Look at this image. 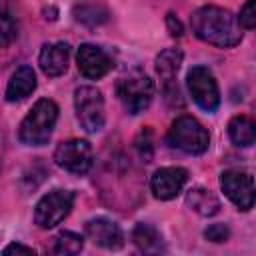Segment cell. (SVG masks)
<instances>
[{
	"label": "cell",
	"mask_w": 256,
	"mask_h": 256,
	"mask_svg": "<svg viewBox=\"0 0 256 256\" xmlns=\"http://www.w3.org/2000/svg\"><path fill=\"white\" fill-rule=\"evenodd\" d=\"M228 136L232 140V144L236 146H242V148H248L254 144L256 140V124L250 116H234L230 122H228Z\"/></svg>",
	"instance_id": "cell-17"
},
{
	"label": "cell",
	"mask_w": 256,
	"mask_h": 256,
	"mask_svg": "<svg viewBox=\"0 0 256 256\" xmlns=\"http://www.w3.org/2000/svg\"><path fill=\"white\" fill-rule=\"evenodd\" d=\"M136 150H138V154H140V158L144 160V162H150V158H152V132L148 130V128H144L138 136H136Z\"/></svg>",
	"instance_id": "cell-22"
},
{
	"label": "cell",
	"mask_w": 256,
	"mask_h": 256,
	"mask_svg": "<svg viewBox=\"0 0 256 256\" xmlns=\"http://www.w3.org/2000/svg\"><path fill=\"white\" fill-rule=\"evenodd\" d=\"M204 238L210 240V242H226L230 238V228L222 222H216V224H210L206 230H204Z\"/></svg>",
	"instance_id": "cell-23"
},
{
	"label": "cell",
	"mask_w": 256,
	"mask_h": 256,
	"mask_svg": "<svg viewBox=\"0 0 256 256\" xmlns=\"http://www.w3.org/2000/svg\"><path fill=\"white\" fill-rule=\"evenodd\" d=\"M36 88V74L30 66H20L8 80L6 86V100L8 102H20L26 96H30Z\"/></svg>",
	"instance_id": "cell-15"
},
{
	"label": "cell",
	"mask_w": 256,
	"mask_h": 256,
	"mask_svg": "<svg viewBox=\"0 0 256 256\" xmlns=\"http://www.w3.org/2000/svg\"><path fill=\"white\" fill-rule=\"evenodd\" d=\"M84 232H86L88 240H92L96 246L106 248V250H118L124 244V234H122L120 226L104 216L90 218L84 226Z\"/></svg>",
	"instance_id": "cell-13"
},
{
	"label": "cell",
	"mask_w": 256,
	"mask_h": 256,
	"mask_svg": "<svg viewBox=\"0 0 256 256\" xmlns=\"http://www.w3.org/2000/svg\"><path fill=\"white\" fill-rule=\"evenodd\" d=\"M74 112H76V120L86 132L90 134L100 132L106 120L104 98L100 90L94 86H78L74 90Z\"/></svg>",
	"instance_id": "cell-5"
},
{
	"label": "cell",
	"mask_w": 256,
	"mask_h": 256,
	"mask_svg": "<svg viewBox=\"0 0 256 256\" xmlns=\"http://www.w3.org/2000/svg\"><path fill=\"white\" fill-rule=\"evenodd\" d=\"M220 186L228 200L242 212L254 206V180L248 172L238 168H228L220 174Z\"/></svg>",
	"instance_id": "cell-10"
},
{
	"label": "cell",
	"mask_w": 256,
	"mask_h": 256,
	"mask_svg": "<svg viewBox=\"0 0 256 256\" xmlns=\"http://www.w3.org/2000/svg\"><path fill=\"white\" fill-rule=\"evenodd\" d=\"M132 242L144 254H160V252H164L162 234L152 224L138 222L134 226V230H132Z\"/></svg>",
	"instance_id": "cell-16"
},
{
	"label": "cell",
	"mask_w": 256,
	"mask_h": 256,
	"mask_svg": "<svg viewBox=\"0 0 256 256\" xmlns=\"http://www.w3.org/2000/svg\"><path fill=\"white\" fill-rule=\"evenodd\" d=\"M8 4H10V0H0V12H6Z\"/></svg>",
	"instance_id": "cell-27"
},
{
	"label": "cell",
	"mask_w": 256,
	"mask_h": 256,
	"mask_svg": "<svg viewBox=\"0 0 256 256\" xmlns=\"http://www.w3.org/2000/svg\"><path fill=\"white\" fill-rule=\"evenodd\" d=\"M186 86L192 100L204 110L214 112L220 106V90L214 74L206 66H192L186 76Z\"/></svg>",
	"instance_id": "cell-7"
},
{
	"label": "cell",
	"mask_w": 256,
	"mask_h": 256,
	"mask_svg": "<svg viewBox=\"0 0 256 256\" xmlns=\"http://www.w3.org/2000/svg\"><path fill=\"white\" fill-rule=\"evenodd\" d=\"M166 24H168V30H170V34L172 36H182V24H180V20L174 16V14H168L166 16Z\"/></svg>",
	"instance_id": "cell-26"
},
{
	"label": "cell",
	"mask_w": 256,
	"mask_h": 256,
	"mask_svg": "<svg viewBox=\"0 0 256 256\" xmlns=\"http://www.w3.org/2000/svg\"><path fill=\"white\" fill-rule=\"evenodd\" d=\"M54 162L72 174H86L94 162L92 146L80 138L64 140L54 150Z\"/></svg>",
	"instance_id": "cell-9"
},
{
	"label": "cell",
	"mask_w": 256,
	"mask_h": 256,
	"mask_svg": "<svg viewBox=\"0 0 256 256\" xmlns=\"http://www.w3.org/2000/svg\"><path fill=\"white\" fill-rule=\"evenodd\" d=\"M116 94L128 114L144 112L154 96V82L142 70H132L116 82Z\"/></svg>",
	"instance_id": "cell-3"
},
{
	"label": "cell",
	"mask_w": 256,
	"mask_h": 256,
	"mask_svg": "<svg viewBox=\"0 0 256 256\" xmlns=\"http://www.w3.org/2000/svg\"><path fill=\"white\" fill-rule=\"evenodd\" d=\"M68 60H70V46L66 42H50L44 44L38 56V64L42 72L50 78L62 76L68 70Z\"/></svg>",
	"instance_id": "cell-14"
},
{
	"label": "cell",
	"mask_w": 256,
	"mask_h": 256,
	"mask_svg": "<svg viewBox=\"0 0 256 256\" xmlns=\"http://www.w3.org/2000/svg\"><path fill=\"white\" fill-rule=\"evenodd\" d=\"M238 24L246 30H252L256 26V12H254V0H246V4L240 10V16L236 18Z\"/></svg>",
	"instance_id": "cell-24"
},
{
	"label": "cell",
	"mask_w": 256,
	"mask_h": 256,
	"mask_svg": "<svg viewBox=\"0 0 256 256\" xmlns=\"http://www.w3.org/2000/svg\"><path fill=\"white\" fill-rule=\"evenodd\" d=\"M56 120H58L56 102L48 98H40L20 122V128H18L20 142L26 146H44L52 136Z\"/></svg>",
	"instance_id": "cell-2"
},
{
	"label": "cell",
	"mask_w": 256,
	"mask_h": 256,
	"mask_svg": "<svg viewBox=\"0 0 256 256\" xmlns=\"http://www.w3.org/2000/svg\"><path fill=\"white\" fill-rule=\"evenodd\" d=\"M74 18L86 26H98L108 20V10L96 2H82L74 6Z\"/></svg>",
	"instance_id": "cell-19"
},
{
	"label": "cell",
	"mask_w": 256,
	"mask_h": 256,
	"mask_svg": "<svg viewBox=\"0 0 256 256\" xmlns=\"http://www.w3.org/2000/svg\"><path fill=\"white\" fill-rule=\"evenodd\" d=\"M18 38V24L8 12H0V48L10 46Z\"/></svg>",
	"instance_id": "cell-21"
},
{
	"label": "cell",
	"mask_w": 256,
	"mask_h": 256,
	"mask_svg": "<svg viewBox=\"0 0 256 256\" xmlns=\"http://www.w3.org/2000/svg\"><path fill=\"white\" fill-rule=\"evenodd\" d=\"M54 244H52V252L54 254H60V256H68V254H78L84 246V238L76 232H70V230H64L60 232L58 236L52 238Z\"/></svg>",
	"instance_id": "cell-20"
},
{
	"label": "cell",
	"mask_w": 256,
	"mask_h": 256,
	"mask_svg": "<svg viewBox=\"0 0 256 256\" xmlns=\"http://www.w3.org/2000/svg\"><path fill=\"white\" fill-rule=\"evenodd\" d=\"M186 182H188L186 168L164 166V168H158L150 176V190L158 200H172L182 192Z\"/></svg>",
	"instance_id": "cell-11"
},
{
	"label": "cell",
	"mask_w": 256,
	"mask_h": 256,
	"mask_svg": "<svg viewBox=\"0 0 256 256\" xmlns=\"http://www.w3.org/2000/svg\"><path fill=\"white\" fill-rule=\"evenodd\" d=\"M72 206H74L72 190H64V188L50 190L48 194H44L38 200V204L34 208V222L44 230L54 228L70 214Z\"/></svg>",
	"instance_id": "cell-6"
},
{
	"label": "cell",
	"mask_w": 256,
	"mask_h": 256,
	"mask_svg": "<svg viewBox=\"0 0 256 256\" xmlns=\"http://www.w3.org/2000/svg\"><path fill=\"white\" fill-rule=\"evenodd\" d=\"M190 26L200 40L218 48H232L242 40V30L236 16L220 6H200L192 12Z\"/></svg>",
	"instance_id": "cell-1"
},
{
	"label": "cell",
	"mask_w": 256,
	"mask_h": 256,
	"mask_svg": "<svg viewBox=\"0 0 256 256\" xmlns=\"http://www.w3.org/2000/svg\"><path fill=\"white\" fill-rule=\"evenodd\" d=\"M182 58H184V54L178 48H166L156 56V72L162 80V94L170 106H182L184 104L182 94H180V86L176 82V72L182 64Z\"/></svg>",
	"instance_id": "cell-8"
},
{
	"label": "cell",
	"mask_w": 256,
	"mask_h": 256,
	"mask_svg": "<svg viewBox=\"0 0 256 256\" xmlns=\"http://www.w3.org/2000/svg\"><path fill=\"white\" fill-rule=\"evenodd\" d=\"M186 204L190 206V210L198 212L200 216H214L220 212V200L216 198V194L200 186L192 188L186 194Z\"/></svg>",
	"instance_id": "cell-18"
},
{
	"label": "cell",
	"mask_w": 256,
	"mask_h": 256,
	"mask_svg": "<svg viewBox=\"0 0 256 256\" xmlns=\"http://www.w3.org/2000/svg\"><path fill=\"white\" fill-rule=\"evenodd\" d=\"M2 252H4V254H36V250H32L30 246H24V244H16V242L8 244V246H6Z\"/></svg>",
	"instance_id": "cell-25"
},
{
	"label": "cell",
	"mask_w": 256,
	"mask_h": 256,
	"mask_svg": "<svg viewBox=\"0 0 256 256\" xmlns=\"http://www.w3.org/2000/svg\"><path fill=\"white\" fill-rule=\"evenodd\" d=\"M168 144L186 154H204L210 144L208 130L192 116H178L168 130Z\"/></svg>",
	"instance_id": "cell-4"
},
{
	"label": "cell",
	"mask_w": 256,
	"mask_h": 256,
	"mask_svg": "<svg viewBox=\"0 0 256 256\" xmlns=\"http://www.w3.org/2000/svg\"><path fill=\"white\" fill-rule=\"evenodd\" d=\"M76 64H78V70L84 78H90V80H98L102 76H106L114 62H112V56L100 48V46H94V44H82L76 52Z\"/></svg>",
	"instance_id": "cell-12"
}]
</instances>
